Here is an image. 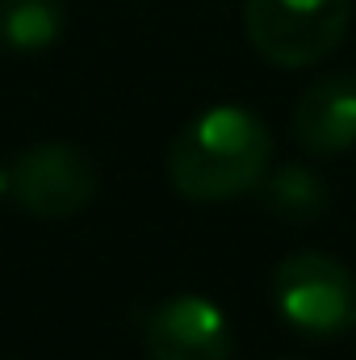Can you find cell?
Segmentation results:
<instances>
[{
	"label": "cell",
	"instance_id": "cell-1",
	"mask_svg": "<svg viewBox=\"0 0 356 360\" xmlns=\"http://www.w3.org/2000/svg\"><path fill=\"white\" fill-rule=\"evenodd\" d=\"M272 164L265 117L243 105H214L197 113L168 151V176L189 201H231L260 188Z\"/></svg>",
	"mask_w": 356,
	"mask_h": 360
},
{
	"label": "cell",
	"instance_id": "cell-7",
	"mask_svg": "<svg viewBox=\"0 0 356 360\" xmlns=\"http://www.w3.org/2000/svg\"><path fill=\"white\" fill-rule=\"evenodd\" d=\"M68 21L63 0H0V46L34 55L59 42Z\"/></svg>",
	"mask_w": 356,
	"mask_h": 360
},
{
	"label": "cell",
	"instance_id": "cell-6",
	"mask_svg": "<svg viewBox=\"0 0 356 360\" xmlns=\"http://www.w3.org/2000/svg\"><path fill=\"white\" fill-rule=\"evenodd\" d=\"M293 139L310 155H344L356 147V72L314 80L289 113Z\"/></svg>",
	"mask_w": 356,
	"mask_h": 360
},
{
	"label": "cell",
	"instance_id": "cell-4",
	"mask_svg": "<svg viewBox=\"0 0 356 360\" xmlns=\"http://www.w3.org/2000/svg\"><path fill=\"white\" fill-rule=\"evenodd\" d=\"M96 193V168L89 151L72 143L25 147L8 164V197L34 218H72Z\"/></svg>",
	"mask_w": 356,
	"mask_h": 360
},
{
	"label": "cell",
	"instance_id": "cell-8",
	"mask_svg": "<svg viewBox=\"0 0 356 360\" xmlns=\"http://www.w3.org/2000/svg\"><path fill=\"white\" fill-rule=\"evenodd\" d=\"M260 201L281 222H310L327 210V184L306 164H285L260 180Z\"/></svg>",
	"mask_w": 356,
	"mask_h": 360
},
{
	"label": "cell",
	"instance_id": "cell-2",
	"mask_svg": "<svg viewBox=\"0 0 356 360\" xmlns=\"http://www.w3.org/2000/svg\"><path fill=\"white\" fill-rule=\"evenodd\" d=\"M352 0H248L243 30L276 68H314L348 34Z\"/></svg>",
	"mask_w": 356,
	"mask_h": 360
},
{
	"label": "cell",
	"instance_id": "cell-3",
	"mask_svg": "<svg viewBox=\"0 0 356 360\" xmlns=\"http://www.w3.org/2000/svg\"><path fill=\"white\" fill-rule=\"evenodd\" d=\"M276 314L306 340H336L356 327V276L327 252H293L272 272Z\"/></svg>",
	"mask_w": 356,
	"mask_h": 360
},
{
	"label": "cell",
	"instance_id": "cell-5",
	"mask_svg": "<svg viewBox=\"0 0 356 360\" xmlns=\"http://www.w3.org/2000/svg\"><path fill=\"white\" fill-rule=\"evenodd\" d=\"M143 348L147 360H231V327L210 297L177 293L147 314Z\"/></svg>",
	"mask_w": 356,
	"mask_h": 360
}]
</instances>
